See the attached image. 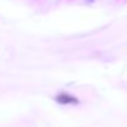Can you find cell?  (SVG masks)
<instances>
[{"mask_svg":"<svg viewBox=\"0 0 127 127\" xmlns=\"http://www.w3.org/2000/svg\"><path fill=\"white\" fill-rule=\"evenodd\" d=\"M86 1H89V3H92V1H94V0H86Z\"/></svg>","mask_w":127,"mask_h":127,"instance_id":"7a4b0ae2","label":"cell"},{"mask_svg":"<svg viewBox=\"0 0 127 127\" xmlns=\"http://www.w3.org/2000/svg\"><path fill=\"white\" fill-rule=\"evenodd\" d=\"M55 101L60 105H77L79 103V98H76L72 95L65 94V92L59 94L57 96H55Z\"/></svg>","mask_w":127,"mask_h":127,"instance_id":"6da1fadb","label":"cell"}]
</instances>
